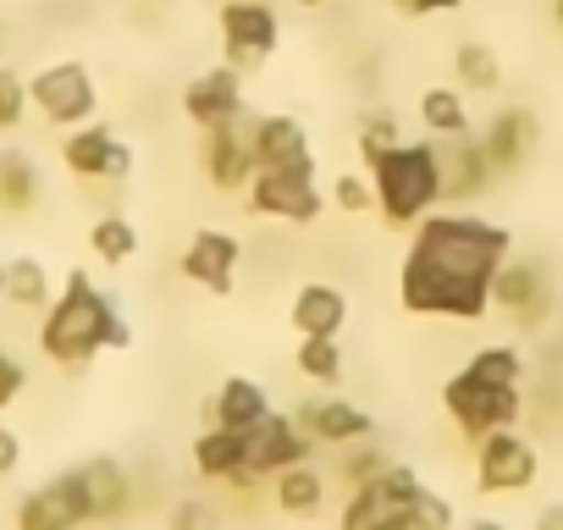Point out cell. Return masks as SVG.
<instances>
[{
    "label": "cell",
    "mask_w": 563,
    "mask_h": 530,
    "mask_svg": "<svg viewBox=\"0 0 563 530\" xmlns=\"http://www.w3.org/2000/svg\"><path fill=\"white\" fill-rule=\"evenodd\" d=\"M199 172H205V183L221 199H232V194L249 188V177H254V111H243V117H232V122H221V128L205 133Z\"/></svg>",
    "instance_id": "9c48e42d"
},
{
    "label": "cell",
    "mask_w": 563,
    "mask_h": 530,
    "mask_svg": "<svg viewBox=\"0 0 563 530\" xmlns=\"http://www.w3.org/2000/svg\"><path fill=\"white\" fill-rule=\"evenodd\" d=\"M464 0H426V18H442V12H459Z\"/></svg>",
    "instance_id": "b9f144b4"
},
{
    "label": "cell",
    "mask_w": 563,
    "mask_h": 530,
    "mask_svg": "<svg viewBox=\"0 0 563 530\" xmlns=\"http://www.w3.org/2000/svg\"><path fill=\"white\" fill-rule=\"evenodd\" d=\"M78 486H84V508H89V525H117L133 514V475L122 459L111 453H95L84 464H73Z\"/></svg>",
    "instance_id": "ac0fdd59"
},
{
    "label": "cell",
    "mask_w": 563,
    "mask_h": 530,
    "mask_svg": "<svg viewBox=\"0 0 563 530\" xmlns=\"http://www.w3.org/2000/svg\"><path fill=\"white\" fill-rule=\"evenodd\" d=\"M420 486H426V481H420L409 464L393 459L382 475L349 486V503H343L338 530H409V508H415Z\"/></svg>",
    "instance_id": "8992f818"
},
{
    "label": "cell",
    "mask_w": 563,
    "mask_h": 530,
    "mask_svg": "<svg viewBox=\"0 0 563 530\" xmlns=\"http://www.w3.org/2000/svg\"><path fill=\"white\" fill-rule=\"evenodd\" d=\"M316 448H354L365 437H376V420L354 404V398H305L294 415Z\"/></svg>",
    "instance_id": "ffe728a7"
},
{
    "label": "cell",
    "mask_w": 563,
    "mask_h": 530,
    "mask_svg": "<svg viewBox=\"0 0 563 530\" xmlns=\"http://www.w3.org/2000/svg\"><path fill=\"white\" fill-rule=\"evenodd\" d=\"M420 128L431 139H464L470 133V106H464V89H426L420 95Z\"/></svg>",
    "instance_id": "f1b7e54d"
},
{
    "label": "cell",
    "mask_w": 563,
    "mask_h": 530,
    "mask_svg": "<svg viewBox=\"0 0 563 530\" xmlns=\"http://www.w3.org/2000/svg\"><path fill=\"white\" fill-rule=\"evenodd\" d=\"M271 393L254 382V376H227L210 398H205V426H221V431H254L265 415H271Z\"/></svg>",
    "instance_id": "44dd1931"
},
{
    "label": "cell",
    "mask_w": 563,
    "mask_h": 530,
    "mask_svg": "<svg viewBox=\"0 0 563 530\" xmlns=\"http://www.w3.org/2000/svg\"><path fill=\"white\" fill-rule=\"evenodd\" d=\"M23 393H29V365L18 360V349L0 343V415H7Z\"/></svg>",
    "instance_id": "8d00e7d4"
},
{
    "label": "cell",
    "mask_w": 563,
    "mask_h": 530,
    "mask_svg": "<svg viewBox=\"0 0 563 530\" xmlns=\"http://www.w3.org/2000/svg\"><path fill=\"white\" fill-rule=\"evenodd\" d=\"M216 29H221L227 67H238V73L265 67L282 45V12L271 7V0H221Z\"/></svg>",
    "instance_id": "ba28073f"
},
{
    "label": "cell",
    "mask_w": 563,
    "mask_h": 530,
    "mask_svg": "<svg viewBox=\"0 0 563 530\" xmlns=\"http://www.w3.org/2000/svg\"><path fill=\"white\" fill-rule=\"evenodd\" d=\"M243 111H249V100H243V73L227 67V62L205 67V73L188 78V89H183V117H188L199 133H210V128H221V122H232V117H243Z\"/></svg>",
    "instance_id": "e0dca14e"
},
{
    "label": "cell",
    "mask_w": 563,
    "mask_h": 530,
    "mask_svg": "<svg viewBox=\"0 0 563 530\" xmlns=\"http://www.w3.org/2000/svg\"><path fill=\"white\" fill-rule=\"evenodd\" d=\"M310 128L294 111H260L254 117V172L260 166H288V161H310Z\"/></svg>",
    "instance_id": "603a6c76"
},
{
    "label": "cell",
    "mask_w": 563,
    "mask_h": 530,
    "mask_svg": "<svg viewBox=\"0 0 563 530\" xmlns=\"http://www.w3.org/2000/svg\"><path fill=\"white\" fill-rule=\"evenodd\" d=\"M0 294H7V260H0Z\"/></svg>",
    "instance_id": "bcb514c9"
},
{
    "label": "cell",
    "mask_w": 563,
    "mask_h": 530,
    "mask_svg": "<svg viewBox=\"0 0 563 530\" xmlns=\"http://www.w3.org/2000/svg\"><path fill=\"white\" fill-rule=\"evenodd\" d=\"M271 503L288 514V519H316V514L327 508V470L294 464V470L271 475Z\"/></svg>",
    "instance_id": "484cf974"
},
{
    "label": "cell",
    "mask_w": 563,
    "mask_h": 530,
    "mask_svg": "<svg viewBox=\"0 0 563 530\" xmlns=\"http://www.w3.org/2000/svg\"><path fill=\"white\" fill-rule=\"evenodd\" d=\"M89 249H95L100 265H128V260L139 254V227H133V216H122V210L95 216V221H89Z\"/></svg>",
    "instance_id": "f546056e"
},
{
    "label": "cell",
    "mask_w": 563,
    "mask_h": 530,
    "mask_svg": "<svg viewBox=\"0 0 563 530\" xmlns=\"http://www.w3.org/2000/svg\"><path fill=\"white\" fill-rule=\"evenodd\" d=\"M7 299L12 310H29V316H45L51 310V299H56V283H51V265L45 260H34V254H18V260H7Z\"/></svg>",
    "instance_id": "4316f807"
},
{
    "label": "cell",
    "mask_w": 563,
    "mask_h": 530,
    "mask_svg": "<svg viewBox=\"0 0 563 530\" xmlns=\"http://www.w3.org/2000/svg\"><path fill=\"white\" fill-rule=\"evenodd\" d=\"M332 205H338L343 216H365V210H376L371 172H338V177H332Z\"/></svg>",
    "instance_id": "e575fe53"
},
{
    "label": "cell",
    "mask_w": 563,
    "mask_h": 530,
    "mask_svg": "<svg viewBox=\"0 0 563 530\" xmlns=\"http://www.w3.org/2000/svg\"><path fill=\"white\" fill-rule=\"evenodd\" d=\"M62 166L78 183H128L133 177V150L106 128V122H84L62 139Z\"/></svg>",
    "instance_id": "5bb4252c"
},
{
    "label": "cell",
    "mask_w": 563,
    "mask_h": 530,
    "mask_svg": "<svg viewBox=\"0 0 563 530\" xmlns=\"http://www.w3.org/2000/svg\"><path fill=\"white\" fill-rule=\"evenodd\" d=\"M243 442H249V453H243L249 481H271V475L294 470V464H310V453H316L310 431H305L294 415H282V409H271Z\"/></svg>",
    "instance_id": "7c38bea8"
},
{
    "label": "cell",
    "mask_w": 563,
    "mask_h": 530,
    "mask_svg": "<svg viewBox=\"0 0 563 530\" xmlns=\"http://www.w3.org/2000/svg\"><path fill=\"white\" fill-rule=\"evenodd\" d=\"M29 78L12 73V67H0V133H18L23 117H29Z\"/></svg>",
    "instance_id": "836d02e7"
},
{
    "label": "cell",
    "mask_w": 563,
    "mask_h": 530,
    "mask_svg": "<svg viewBox=\"0 0 563 530\" xmlns=\"http://www.w3.org/2000/svg\"><path fill=\"white\" fill-rule=\"evenodd\" d=\"M294 365H299V376L316 382V387H338V382H343V349H338V338H299Z\"/></svg>",
    "instance_id": "4dcf8cb0"
},
{
    "label": "cell",
    "mask_w": 563,
    "mask_h": 530,
    "mask_svg": "<svg viewBox=\"0 0 563 530\" xmlns=\"http://www.w3.org/2000/svg\"><path fill=\"white\" fill-rule=\"evenodd\" d=\"M18 470H23V437H18L7 420H0V481L18 475Z\"/></svg>",
    "instance_id": "f35d334b"
},
{
    "label": "cell",
    "mask_w": 563,
    "mask_h": 530,
    "mask_svg": "<svg viewBox=\"0 0 563 530\" xmlns=\"http://www.w3.org/2000/svg\"><path fill=\"white\" fill-rule=\"evenodd\" d=\"M29 106L40 111V122L73 133L100 117V84L84 62H51V67L29 73Z\"/></svg>",
    "instance_id": "52a82bcc"
},
{
    "label": "cell",
    "mask_w": 563,
    "mask_h": 530,
    "mask_svg": "<svg viewBox=\"0 0 563 530\" xmlns=\"http://www.w3.org/2000/svg\"><path fill=\"white\" fill-rule=\"evenodd\" d=\"M536 470H541L536 442L519 437L514 426H503V431H492V437L475 442V486L486 497H514V492L536 486Z\"/></svg>",
    "instance_id": "30bf717a"
},
{
    "label": "cell",
    "mask_w": 563,
    "mask_h": 530,
    "mask_svg": "<svg viewBox=\"0 0 563 530\" xmlns=\"http://www.w3.org/2000/svg\"><path fill=\"white\" fill-rule=\"evenodd\" d=\"M243 453H249L243 431L205 426V431L194 437V470H199L205 481H221V486H232V492H254V486H265V481H249V470H243Z\"/></svg>",
    "instance_id": "7402d4cb"
},
{
    "label": "cell",
    "mask_w": 563,
    "mask_h": 530,
    "mask_svg": "<svg viewBox=\"0 0 563 530\" xmlns=\"http://www.w3.org/2000/svg\"><path fill=\"white\" fill-rule=\"evenodd\" d=\"M470 530H508V525H503V519H475Z\"/></svg>",
    "instance_id": "7bdbcfd3"
},
{
    "label": "cell",
    "mask_w": 563,
    "mask_h": 530,
    "mask_svg": "<svg viewBox=\"0 0 563 530\" xmlns=\"http://www.w3.org/2000/svg\"><path fill=\"white\" fill-rule=\"evenodd\" d=\"M365 172H371V188H376V216L393 232H409L415 221L442 210V155H437V139H404L382 161H371Z\"/></svg>",
    "instance_id": "277c9868"
},
{
    "label": "cell",
    "mask_w": 563,
    "mask_h": 530,
    "mask_svg": "<svg viewBox=\"0 0 563 530\" xmlns=\"http://www.w3.org/2000/svg\"><path fill=\"white\" fill-rule=\"evenodd\" d=\"M0 45H7V29H0Z\"/></svg>",
    "instance_id": "7dc6e473"
},
{
    "label": "cell",
    "mask_w": 563,
    "mask_h": 530,
    "mask_svg": "<svg viewBox=\"0 0 563 530\" xmlns=\"http://www.w3.org/2000/svg\"><path fill=\"white\" fill-rule=\"evenodd\" d=\"M299 7H305V12H321V7H332V0H299Z\"/></svg>",
    "instance_id": "ee69618b"
},
{
    "label": "cell",
    "mask_w": 563,
    "mask_h": 530,
    "mask_svg": "<svg viewBox=\"0 0 563 530\" xmlns=\"http://www.w3.org/2000/svg\"><path fill=\"white\" fill-rule=\"evenodd\" d=\"M475 144H481L492 177L503 183V177H519V172L530 166V155H536V144H541V122H536V111H525V106H497V111L486 117V133H475Z\"/></svg>",
    "instance_id": "4fadbf2b"
},
{
    "label": "cell",
    "mask_w": 563,
    "mask_h": 530,
    "mask_svg": "<svg viewBox=\"0 0 563 530\" xmlns=\"http://www.w3.org/2000/svg\"><path fill=\"white\" fill-rule=\"evenodd\" d=\"M398 18H426V0H393Z\"/></svg>",
    "instance_id": "60d3db41"
},
{
    "label": "cell",
    "mask_w": 563,
    "mask_h": 530,
    "mask_svg": "<svg viewBox=\"0 0 563 530\" xmlns=\"http://www.w3.org/2000/svg\"><path fill=\"white\" fill-rule=\"evenodd\" d=\"M294 332L299 338H338L349 327V294L338 283H305L294 294V310H288Z\"/></svg>",
    "instance_id": "cb8c5ba5"
},
{
    "label": "cell",
    "mask_w": 563,
    "mask_h": 530,
    "mask_svg": "<svg viewBox=\"0 0 563 530\" xmlns=\"http://www.w3.org/2000/svg\"><path fill=\"white\" fill-rule=\"evenodd\" d=\"M508 254L514 232L503 221L442 205L409 227V249L398 260V305L420 321H481Z\"/></svg>",
    "instance_id": "6da1fadb"
},
{
    "label": "cell",
    "mask_w": 563,
    "mask_h": 530,
    "mask_svg": "<svg viewBox=\"0 0 563 530\" xmlns=\"http://www.w3.org/2000/svg\"><path fill=\"white\" fill-rule=\"evenodd\" d=\"M552 18H558V29H563V0H552Z\"/></svg>",
    "instance_id": "f6af8a7d"
},
{
    "label": "cell",
    "mask_w": 563,
    "mask_h": 530,
    "mask_svg": "<svg viewBox=\"0 0 563 530\" xmlns=\"http://www.w3.org/2000/svg\"><path fill=\"white\" fill-rule=\"evenodd\" d=\"M393 464V453L376 442V437H365V442H354V448H343V464H338V475L349 481V486H360V481H371V475H382Z\"/></svg>",
    "instance_id": "d6a6232c"
},
{
    "label": "cell",
    "mask_w": 563,
    "mask_h": 530,
    "mask_svg": "<svg viewBox=\"0 0 563 530\" xmlns=\"http://www.w3.org/2000/svg\"><path fill=\"white\" fill-rule=\"evenodd\" d=\"M84 525H89V508H84V486L73 470L40 481L12 514V530H84Z\"/></svg>",
    "instance_id": "2e32d148"
},
{
    "label": "cell",
    "mask_w": 563,
    "mask_h": 530,
    "mask_svg": "<svg viewBox=\"0 0 563 530\" xmlns=\"http://www.w3.org/2000/svg\"><path fill=\"white\" fill-rule=\"evenodd\" d=\"M519 382H525L519 349L486 343V349L470 354V365L459 376L442 382V409H448V420L459 426L464 442H481V437H492V431H503L525 415Z\"/></svg>",
    "instance_id": "3957f363"
},
{
    "label": "cell",
    "mask_w": 563,
    "mask_h": 530,
    "mask_svg": "<svg viewBox=\"0 0 563 530\" xmlns=\"http://www.w3.org/2000/svg\"><path fill=\"white\" fill-rule=\"evenodd\" d=\"M172 530H221V514H216V503H205V497H183V503L172 508Z\"/></svg>",
    "instance_id": "74e56055"
},
{
    "label": "cell",
    "mask_w": 563,
    "mask_h": 530,
    "mask_svg": "<svg viewBox=\"0 0 563 530\" xmlns=\"http://www.w3.org/2000/svg\"><path fill=\"white\" fill-rule=\"evenodd\" d=\"M536 530H563V503H547V508L536 514Z\"/></svg>",
    "instance_id": "ab89813d"
},
{
    "label": "cell",
    "mask_w": 563,
    "mask_h": 530,
    "mask_svg": "<svg viewBox=\"0 0 563 530\" xmlns=\"http://www.w3.org/2000/svg\"><path fill=\"white\" fill-rule=\"evenodd\" d=\"M453 78H459V89H470V95H497V89H503V62H497L492 45L459 40V51H453Z\"/></svg>",
    "instance_id": "83f0119b"
},
{
    "label": "cell",
    "mask_w": 563,
    "mask_h": 530,
    "mask_svg": "<svg viewBox=\"0 0 563 530\" xmlns=\"http://www.w3.org/2000/svg\"><path fill=\"white\" fill-rule=\"evenodd\" d=\"M492 305L514 321V327H541L552 310V283H547V265L530 254H508L503 272L492 283Z\"/></svg>",
    "instance_id": "9a60e30c"
},
{
    "label": "cell",
    "mask_w": 563,
    "mask_h": 530,
    "mask_svg": "<svg viewBox=\"0 0 563 530\" xmlns=\"http://www.w3.org/2000/svg\"><path fill=\"white\" fill-rule=\"evenodd\" d=\"M393 144H404V117L387 111V106L365 111V117H360V161L371 166V161H382Z\"/></svg>",
    "instance_id": "1f68e13d"
},
{
    "label": "cell",
    "mask_w": 563,
    "mask_h": 530,
    "mask_svg": "<svg viewBox=\"0 0 563 530\" xmlns=\"http://www.w3.org/2000/svg\"><path fill=\"white\" fill-rule=\"evenodd\" d=\"M409 530H453V503L431 486H420L415 508H409Z\"/></svg>",
    "instance_id": "d590c367"
},
{
    "label": "cell",
    "mask_w": 563,
    "mask_h": 530,
    "mask_svg": "<svg viewBox=\"0 0 563 530\" xmlns=\"http://www.w3.org/2000/svg\"><path fill=\"white\" fill-rule=\"evenodd\" d=\"M45 199V172L29 150H0V216H34Z\"/></svg>",
    "instance_id": "d4e9b609"
},
{
    "label": "cell",
    "mask_w": 563,
    "mask_h": 530,
    "mask_svg": "<svg viewBox=\"0 0 563 530\" xmlns=\"http://www.w3.org/2000/svg\"><path fill=\"white\" fill-rule=\"evenodd\" d=\"M243 205L254 216H271V221H288V227H310L321 221L327 210V194H321V166L316 155L310 161H288V166H260L243 188Z\"/></svg>",
    "instance_id": "5b68a950"
},
{
    "label": "cell",
    "mask_w": 563,
    "mask_h": 530,
    "mask_svg": "<svg viewBox=\"0 0 563 530\" xmlns=\"http://www.w3.org/2000/svg\"><path fill=\"white\" fill-rule=\"evenodd\" d=\"M106 349H133V327L122 321L117 299L84 272V265H73L67 283L51 299V310L40 316V354L62 371H78Z\"/></svg>",
    "instance_id": "7a4b0ae2"
},
{
    "label": "cell",
    "mask_w": 563,
    "mask_h": 530,
    "mask_svg": "<svg viewBox=\"0 0 563 530\" xmlns=\"http://www.w3.org/2000/svg\"><path fill=\"white\" fill-rule=\"evenodd\" d=\"M238 265H243V243H238V232H227V227H199V232L183 243V254H177V272H183L194 288L216 294V299H227V294L238 288Z\"/></svg>",
    "instance_id": "8fae6325"
},
{
    "label": "cell",
    "mask_w": 563,
    "mask_h": 530,
    "mask_svg": "<svg viewBox=\"0 0 563 530\" xmlns=\"http://www.w3.org/2000/svg\"><path fill=\"white\" fill-rule=\"evenodd\" d=\"M437 155H442V205H453V210H470L497 183L492 166H486V155H481V144H475V133L437 139Z\"/></svg>",
    "instance_id": "d6986e66"
}]
</instances>
